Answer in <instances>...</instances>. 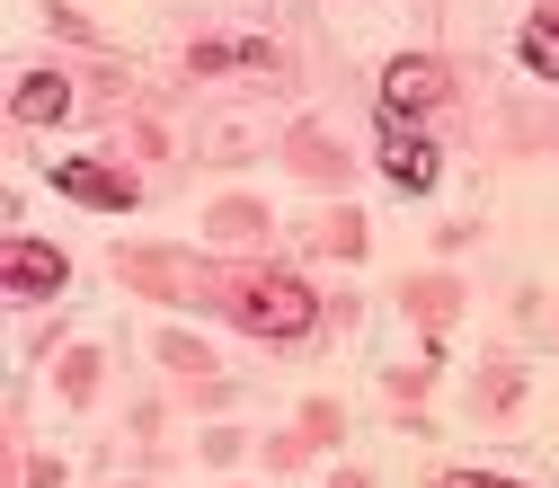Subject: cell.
Here are the masks:
<instances>
[{
	"instance_id": "4",
	"label": "cell",
	"mask_w": 559,
	"mask_h": 488,
	"mask_svg": "<svg viewBox=\"0 0 559 488\" xmlns=\"http://www.w3.org/2000/svg\"><path fill=\"white\" fill-rule=\"evenodd\" d=\"M53 187L81 195V204H107V214L133 204V178H116V169H98V160H53Z\"/></svg>"
},
{
	"instance_id": "1",
	"label": "cell",
	"mask_w": 559,
	"mask_h": 488,
	"mask_svg": "<svg viewBox=\"0 0 559 488\" xmlns=\"http://www.w3.org/2000/svg\"><path fill=\"white\" fill-rule=\"evenodd\" d=\"M231 302H240V320H249V329H266V337H302V329L320 320L311 285H294V275H258V285H240Z\"/></svg>"
},
{
	"instance_id": "3",
	"label": "cell",
	"mask_w": 559,
	"mask_h": 488,
	"mask_svg": "<svg viewBox=\"0 0 559 488\" xmlns=\"http://www.w3.org/2000/svg\"><path fill=\"white\" fill-rule=\"evenodd\" d=\"M0 275H10V294H53L72 266H62V249H45V240H10L0 249Z\"/></svg>"
},
{
	"instance_id": "8",
	"label": "cell",
	"mask_w": 559,
	"mask_h": 488,
	"mask_svg": "<svg viewBox=\"0 0 559 488\" xmlns=\"http://www.w3.org/2000/svg\"><path fill=\"white\" fill-rule=\"evenodd\" d=\"M444 488H515V479H488V471H453Z\"/></svg>"
},
{
	"instance_id": "7",
	"label": "cell",
	"mask_w": 559,
	"mask_h": 488,
	"mask_svg": "<svg viewBox=\"0 0 559 488\" xmlns=\"http://www.w3.org/2000/svg\"><path fill=\"white\" fill-rule=\"evenodd\" d=\"M62 107H72L62 81H27V90H19V116H62Z\"/></svg>"
},
{
	"instance_id": "2",
	"label": "cell",
	"mask_w": 559,
	"mask_h": 488,
	"mask_svg": "<svg viewBox=\"0 0 559 488\" xmlns=\"http://www.w3.org/2000/svg\"><path fill=\"white\" fill-rule=\"evenodd\" d=\"M382 178L391 187H408V195H427L436 187V143H427V133H417V124H382Z\"/></svg>"
},
{
	"instance_id": "5",
	"label": "cell",
	"mask_w": 559,
	"mask_h": 488,
	"mask_svg": "<svg viewBox=\"0 0 559 488\" xmlns=\"http://www.w3.org/2000/svg\"><path fill=\"white\" fill-rule=\"evenodd\" d=\"M444 98V72L436 62H391V81H382V107L400 116V107H436Z\"/></svg>"
},
{
	"instance_id": "6",
	"label": "cell",
	"mask_w": 559,
	"mask_h": 488,
	"mask_svg": "<svg viewBox=\"0 0 559 488\" xmlns=\"http://www.w3.org/2000/svg\"><path fill=\"white\" fill-rule=\"evenodd\" d=\"M524 72L559 81V19H533V27H524Z\"/></svg>"
}]
</instances>
